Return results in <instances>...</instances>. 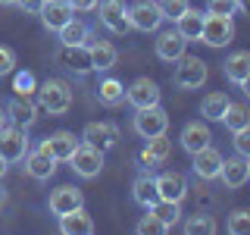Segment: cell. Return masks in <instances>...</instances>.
<instances>
[{
    "instance_id": "2",
    "label": "cell",
    "mask_w": 250,
    "mask_h": 235,
    "mask_svg": "<svg viewBox=\"0 0 250 235\" xmlns=\"http://www.w3.org/2000/svg\"><path fill=\"white\" fill-rule=\"evenodd\" d=\"M22 160H25V172L35 179V182H47V179H53V172H57V163H60L57 157L50 154V147H47L44 138L38 141L35 147H28Z\"/></svg>"
},
{
    "instance_id": "26",
    "label": "cell",
    "mask_w": 250,
    "mask_h": 235,
    "mask_svg": "<svg viewBox=\"0 0 250 235\" xmlns=\"http://www.w3.org/2000/svg\"><path fill=\"white\" fill-rule=\"evenodd\" d=\"M57 35H60V44L78 47V44H88V41H91V25H88L84 19H75V16H72V19H69L66 25L57 31Z\"/></svg>"
},
{
    "instance_id": "28",
    "label": "cell",
    "mask_w": 250,
    "mask_h": 235,
    "mask_svg": "<svg viewBox=\"0 0 250 235\" xmlns=\"http://www.w3.org/2000/svg\"><path fill=\"white\" fill-rule=\"evenodd\" d=\"M229 104H231V97L225 91H209L207 97L200 100V116L207 122H222V113H225Z\"/></svg>"
},
{
    "instance_id": "5",
    "label": "cell",
    "mask_w": 250,
    "mask_h": 235,
    "mask_svg": "<svg viewBox=\"0 0 250 235\" xmlns=\"http://www.w3.org/2000/svg\"><path fill=\"white\" fill-rule=\"evenodd\" d=\"M131 129H135L144 141L153 138V135H166V129H169V113H166L160 104H156V107H144V110H135Z\"/></svg>"
},
{
    "instance_id": "30",
    "label": "cell",
    "mask_w": 250,
    "mask_h": 235,
    "mask_svg": "<svg viewBox=\"0 0 250 235\" xmlns=\"http://www.w3.org/2000/svg\"><path fill=\"white\" fill-rule=\"evenodd\" d=\"M97 100H100L104 107H119L122 100H125V85L119 82V78H113V75L100 78V85H97Z\"/></svg>"
},
{
    "instance_id": "35",
    "label": "cell",
    "mask_w": 250,
    "mask_h": 235,
    "mask_svg": "<svg viewBox=\"0 0 250 235\" xmlns=\"http://www.w3.org/2000/svg\"><path fill=\"white\" fill-rule=\"evenodd\" d=\"M225 229L231 235H244L250 232V210H231L229 213V223H225Z\"/></svg>"
},
{
    "instance_id": "27",
    "label": "cell",
    "mask_w": 250,
    "mask_h": 235,
    "mask_svg": "<svg viewBox=\"0 0 250 235\" xmlns=\"http://www.w3.org/2000/svg\"><path fill=\"white\" fill-rule=\"evenodd\" d=\"M203 16L207 13H200V10H188L175 19V31L185 38V41H200V31H203Z\"/></svg>"
},
{
    "instance_id": "45",
    "label": "cell",
    "mask_w": 250,
    "mask_h": 235,
    "mask_svg": "<svg viewBox=\"0 0 250 235\" xmlns=\"http://www.w3.org/2000/svg\"><path fill=\"white\" fill-rule=\"evenodd\" d=\"M6 122H10V119H6V107L0 104V125H6Z\"/></svg>"
},
{
    "instance_id": "32",
    "label": "cell",
    "mask_w": 250,
    "mask_h": 235,
    "mask_svg": "<svg viewBox=\"0 0 250 235\" xmlns=\"http://www.w3.org/2000/svg\"><path fill=\"white\" fill-rule=\"evenodd\" d=\"M222 122H225V129H231V132L247 129V125H250L247 107L244 104H229V107H225V113H222Z\"/></svg>"
},
{
    "instance_id": "25",
    "label": "cell",
    "mask_w": 250,
    "mask_h": 235,
    "mask_svg": "<svg viewBox=\"0 0 250 235\" xmlns=\"http://www.w3.org/2000/svg\"><path fill=\"white\" fill-rule=\"evenodd\" d=\"M3 107H6V119H10L13 125L28 129V125L38 119V110H35V104H31L28 97H13L10 104H3Z\"/></svg>"
},
{
    "instance_id": "23",
    "label": "cell",
    "mask_w": 250,
    "mask_h": 235,
    "mask_svg": "<svg viewBox=\"0 0 250 235\" xmlns=\"http://www.w3.org/2000/svg\"><path fill=\"white\" fill-rule=\"evenodd\" d=\"M131 198H135V204H141V207H150V204H156L160 198H156V176L150 169H141L135 176V182H131Z\"/></svg>"
},
{
    "instance_id": "18",
    "label": "cell",
    "mask_w": 250,
    "mask_h": 235,
    "mask_svg": "<svg viewBox=\"0 0 250 235\" xmlns=\"http://www.w3.org/2000/svg\"><path fill=\"white\" fill-rule=\"evenodd\" d=\"M156 57H160L163 63H178L185 57V47H188V41L182 35H178L175 28H166V31H160L156 35Z\"/></svg>"
},
{
    "instance_id": "12",
    "label": "cell",
    "mask_w": 250,
    "mask_h": 235,
    "mask_svg": "<svg viewBox=\"0 0 250 235\" xmlns=\"http://www.w3.org/2000/svg\"><path fill=\"white\" fill-rule=\"evenodd\" d=\"M250 179V157H241L234 154L229 157V160H222V169H219V182H222L225 188H244Z\"/></svg>"
},
{
    "instance_id": "10",
    "label": "cell",
    "mask_w": 250,
    "mask_h": 235,
    "mask_svg": "<svg viewBox=\"0 0 250 235\" xmlns=\"http://www.w3.org/2000/svg\"><path fill=\"white\" fill-rule=\"evenodd\" d=\"M160 97H163V91H160V85L153 82V78H147V75H141L135 78V82L125 88V100H128L135 110H144V107H156L160 104Z\"/></svg>"
},
{
    "instance_id": "8",
    "label": "cell",
    "mask_w": 250,
    "mask_h": 235,
    "mask_svg": "<svg viewBox=\"0 0 250 235\" xmlns=\"http://www.w3.org/2000/svg\"><path fill=\"white\" fill-rule=\"evenodd\" d=\"M209 69L200 57H182L178 60V69H175V88L182 91H197L203 82H207Z\"/></svg>"
},
{
    "instance_id": "40",
    "label": "cell",
    "mask_w": 250,
    "mask_h": 235,
    "mask_svg": "<svg viewBox=\"0 0 250 235\" xmlns=\"http://www.w3.org/2000/svg\"><path fill=\"white\" fill-rule=\"evenodd\" d=\"M234 154L250 157V125H247V129H238V132H234Z\"/></svg>"
},
{
    "instance_id": "41",
    "label": "cell",
    "mask_w": 250,
    "mask_h": 235,
    "mask_svg": "<svg viewBox=\"0 0 250 235\" xmlns=\"http://www.w3.org/2000/svg\"><path fill=\"white\" fill-rule=\"evenodd\" d=\"M13 6H19L22 13H31V16H38V10L44 6V0H16Z\"/></svg>"
},
{
    "instance_id": "19",
    "label": "cell",
    "mask_w": 250,
    "mask_h": 235,
    "mask_svg": "<svg viewBox=\"0 0 250 235\" xmlns=\"http://www.w3.org/2000/svg\"><path fill=\"white\" fill-rule=\"evenodd\" d=\"M185 194H188L185 172H160V176H156V198L160 201H178L182 204Z\"/></svg>"
},
{
    "instance_id": "38",
    "label": "cell",
    "mask_w": 250,
    "mask_h": 235,
    "mask_svg": "<svg viewBox=\"0 0 250 235\" xmlns=\"http://www.w3.org/2000/svg\"><path fill=\"white\" fill-rule=\"evenodd\" d=\"M207 13H213V16H234V13H238V3H234V0H207Z\"/></svg>"
},
{
    "instance_id": "4",
    "label": "cell",
    "mask_w": 250,
    "mask_h": 235,
    "mask_svg": "<svg viewBox=\"0 0 250 235\" xmlns=\"http://www.w3.org/2000/svg\"><path fill=\"white\" fill-rule=\"evenodd\" d=\"M66 163L72 166L75 176H82V179H97L100 169H104V151L91 147L88 141H78V147L72 151V157H69Z\"/></svg>"
},
{
    "instance_id": "1",
    "label": "cell",
    "mask_w": 250,
    "mask_h": 235,
    "mask_svg": "<svg viewBox=\"0 0 250 235\" xmlns=\"http://www.w3.org/2000/svg\"><path fill=\"white\" fill-rule=\"evenodd\" d=\"M35 94H38V107L47 110L50 116H62L72 107V88L62 78H44L35 88Z\"/></svg>"
},
{
    "instance_id": "7",
    "label": "cell",
    "mask_w": 250,
    "mask_h": 235,
    "mask_svg": "<svg viewBox=\"0 0 250 235\" xmlns=\"http://www.w3.org/2000/svg\"><path fill=\"white\" fill-rule=\"evenodd\" d=\"M163 16H160V6H156V0H138V3H128V25L138 28V31H160L163 25Z\"/></svg>"
},
{
    "instance_id": "42",
    "label": "cell",
    "mask_w": 250,
    "mask_h": 235,
    "mask_svg": "<svg viewBox=\"0 0 250 235\" xmlns=\"http://www.w3.org/2000/svg\"><path fill=\"white\" fill-rule=\"evenodd\" d=\"M66 3L72 6V13H91L97 6V0H66Z\"/></svg>"
},
{
    "instance_id": "13",
    "label": "cell",
    "mask_w": 250,
    "mask_h": 235,
    "mask_svg": "<svg viewBox=\"0 0 250 235\" xmlns=\"http://www.w3.org/2000/svg\"><path fill=\"white\" fill-rule=\"evenodd\" d=\"M191 157H194L191 169H194V176H197V179H203V182H213V179H219V169H222V160H225V157L219 154L213 144L200 147V151L191 154Z\"/></svg>"
},
{
    "instance_id": "46",
    "label": "cell",
    "mask_w": 250,
    "mask_h": 235,
    "mask_svg": "<svg viewBox=\"0 0 250 235\" xmlns=\"http://www.w3.org/2000/svg\"><path fill=\"white\" fill-rule=\"evenodd\" d=\"M16 3V0H0V6H13Z\"/></svg>"
},
{
    "instance_id": "34",
    "label": "cell",
    "mask_w": 250,
    "mask_h": 235,
    "mask_svg": "<svg viewBox=\"0 0 250 235\" xmlns=\"http://www.w3.org/2000/svg\"><path fill=\"white\" fill-rule=\"evenodd\" d=\"M156 6H160V16H163V19L175 22L178 16L191 6V0H156Z\"/></svg>"
},
{
    "instance_id": "31",
    "label": "cell",
    "mask_w": 250,
    "mask_h": 235,
    "mask_svg": "<svg viewBox=\"0 0 250 235\" xmlns=\"http://www.w3.org/2000/svg\"><path fill=\"white\" fill-rule=\"evenodd\" d=\"M147 210H150V213L160 219L166 232H169V229H175L178 219H182V204H178V201H156V204H150Z\"/></svg>"
},
{
    "instance_id": "39",
    "label": "cell",
    "mask_w": 250,
    "mask_h": 235,
    "mask_svg": "<svg viewBox=\"0 0 250 235\" xmlns=\"http://www.w3.org/2000/svg\"><path fill=\"white\" fill-rule=\"evenodd\" d=\"M13 66H16V53H13V47L0 44V78L10 75V72H13Z\"/></svg>"
},
{
    "instance_id": "36",
    "label": "cell",
    "mask_w": 250,
    "mask_h": 235,
    "mask_svg": "<svg viewBox=\"0 0 250 235\" xmlns=\"http://www.w3.org/2000/svg\"><path fill=\"white\" fill-rule=\"evenodd\" d=\"M35 88H38V82H35V75L28 72H16V78H13V91H16V97H31L35 94Z\"/></svg>"
},
{
    "instance_id": "16",
    "label": "cell",
    "mask_w": 250,
    "mask_h": 235,
    "mask_svg": "<svg viewBox=\"0 0 250 235\" xmlns=\"http://www.w3.org/2000/svg\"><path fill=\"white\" fill-rule=\"evenodd\" d=\"M82 141H88L91 147H97V151H109V147H116V141H119V129H116L113 122H88L82 132Z\"/></svg>"
},
{
    "instance_id": "15",
    "label": "cell",
    "mask_w": 250,
    "mask_h": 235,
    "mask_svg": "<svg viewBox=\"0 0 250 235\" xmlns=\"http://www.w3.org/2000/svg\"><path fill=\"white\" fill-rule=\"evenodd\" d=\"M47 207H50L53 216H62V213H69V210H75V207H84V194H82V188H75V185H60V188L50 191Z\"/></svg>"
},
{
    "instance_id": "14",
    "label": "cell",
    "mask_w": 250,
    "mask_h": 235,
    "mask_svg": "<svg viewBox=\"0 0 250 235\" xmlns=\"http://www.w3.org/2000/svg\"><path fill=\"white\" fill-rule=\"evenodd\" d=\"M169 154H172V141L166 135H153V138H147V144H144V151H141V169H150L156 172L163 166V163L169 160Z\"/></svg>"
},
{
    "instance_id": "24",
    "label": "cell",
    "mask_w": 250,
    "mask_h": 235,
    "mask_svg": "<svg viewBox=\"0 0 250 235\" xmlns=\"http://www.w3.org/2000/svg\"><path fill=\"white\" fill-rule=\"evenodd\" d=\"M88 53H91V69L94 72H109L119 60V50H116L109 41H88Z\"/></svg>"
},
{
    "instance_id": "44",
    "label": "cell",
    "mask_w": 250,
    "mask_h": 235,
    "mask_svg": "<svg viewBox=\"0 0 250 235\" xmlns=\"http://www.w3.org/2000/svg\"><path fill=\"white\" fill-rule=\"evenodd\" d=\"M6 169H10V163H6V160H3V157H0V179H3V176H6Z\"/></svg>"
},
{
    "instance_id": "21",
    "label": "cell",
    "mask_w": 250,
    "mask_h": 235,
    "mask_svg": "<svg viewBox=\"0 0 250 235\" xmlns=\"http://www.w3.org/2000/svg\"><path fill=\"white\" fill-rule=\"evenodd\" d=\"M182 147L188 154H197L200 147H207L209 141H213V132H209V125L207 122H200V119H191V122H185V129H182Z\"/></svg>"
},
{
    "instance_id": "3",
    "label": "cell",
    "mask_w": 250,
    "mask_h": 235,
    "mask_svg": "<svg viewBox=\"0 0 250 235\" xmlns=\"http://www.w3.org/2000/svg\"><path fill=\"white\" fill-rule=\"evenodd\" d=\"M31 147L28 141V129H22V125H0V157H3L6 163H19L22 157H25V151Z\"/></svg>"
},
{
    "instance_id": "6",
    "label": "cell",
    "mask_w": 250,
    "mask_h": 235,
    "mask_svg": "<svg viewBox=\"0 0 250 235\" xmlns=\"http://www.w3.org/2000/svg\"><path fill=\"white\" fill-rule=\"evenodd\" d=\"M231 38H234V22H231V16H213V13L203 16L200 41L207 44V47H225V44H231Z\"/></svg>"
},
{
    "instance_id": "11",
    "label": "cell",
    "mask_w": 250,
    "mask_h": 235,
    "mask_svg": "<svg viewBox=\"0 0 250 235\" xmlns=\"http://www.w3.org/2000/svg\"><path fill=\"white\" fill-rule=\"evenodd\" d=\"M53 60H57L62 69L75 72V75H88V72H94V69H91L88 44H78V47H66V44H60V50L53 53Z\"/></svg>"
},
{
    "instance_id": "20",
    "label": "cell",
    "mask_w": 250,
    "mask_h": 235,
    "mask_svg": "<svg viewBox=\"0 0 250 235\" xmlns=\"http://www.w3.org/2000/svg\"><path fill=\"white\" fill-rule=\"evenodd\" d=\"M38 16H41V25L47 31H60L75 13H72V6H69L66 0H44V6L38 10Z\"/></svg>"
},
{
    "instance_id": "9",
    "label": "cell",
    "mask_w": 250,
    "mask_h": 235,
    "mask_svg": "<svg viewBox=\"0 0 250 235\" xmlns=\"http://www.w3.org/2000/svg\"><path fill=\"white\" fill-rule=\"evenodd\" d=\"M94 10L100 13V22L113 31V35H125L131 25H128V3L125 0H97Z\"/></svg>"
},
{
    "instance_id": "43",
    "label": "cell",
    "mask_w": 250,
    "mask_h": 235,
    "mask_svg": "<svg viewBox=\"0 0 250 235\" xmlns=\"http://www.w3.org/2000/svg\"><path fill=\"white\" fill-rule=\"evenodd\" d=\"M238 3V13H250V0H234Z\"/></svg>"
},
{
    "instance_id": "22",
    "label": "cell",
    "mask_w": 250,
    "mask_h": 235,
    "mask_svg": "<svg viewBox=\"0 0 250 235\" xmlns=\"http://www.w3.org/2000/svg\"><path fill=\"white\" fill-rule=\"evenodd\" d=\"M57 219H60V232L62 235H91L94 232V219H91V213L84 207H75V210H69V213L57 216Z\"/></svg>"
},
{
    "instance_id": "29",
    "label": "cell",
    "mask_w": 250,
    "mask_h": 235,
    "mask_svg": "<svg viewBox=\"0 0 250 235\" xmlns=\"http://www.w3.org/2000/svg\"><path fill=\"white\" fill-rule=\"evenodd\" d=\"M47 147H50V154L57 157V160H69L72 157V151L78 147V138H75V132H66V129H60V132H53V135H47Z\"/></svg>"
},
{
    "instance_id": "33",
    "label": "cell",
    "mask_w": 250,
    "mask_h": 235,
    "mask_svg": "<svg viewBox=\"0 0 250 235\" xmlns=\"http://www.w3.org/2000/svg\"><path fill=\"white\" fill-rule=\"evenodd\" d=\"M216 219L209 216V213H194V216H188L185 219V232L188 235H216Z\"/></svg>"
},
{
    "instance_id": "17",
    "label": "cell",
    "mask_w": 250,
    "mask_h": 235,
    "mask_svg": "<svg viewBox=\"0 0 250 235\" xmlns=\"http://www.w3.org/2000/svg\"><path fill=\"white\" fill-rule=\"evenodd\" d=\"M222 72L229 82H234L238 88H244V94H250V53L247 50H234L229 60L222 63Z\"/></svg>"
},
{
    "instance_id": "47",
    "label": "cell",
    "mask_w": 250,
    "mask_h": 235,
    "mask_svg": "<svg viewBox=\"0 0 250 235\" xmlns=\"http://www.w3.org/2000/svg\"><path fill=\"white\" fill-rule=\"evenodd\" d=\"M3 198H6V194H3V191H0V204H3Z\"/></svg>"
},
{
    "instance_id": "37",
    "label": "cell",
    "mask_w": 250,
    "mask_h": 235,
    "mask_svg": "<svg viewBox=\"0 0 250 235\" xmlns=\"http://www.w3.org/2000/svg\"><path fill=\"white\" fill-rule=\"evenodd\" d=\"M135 232H138V235H160V232H166V229H163V223L150 213V210H147V216H141V219H138Z\"/></svg>"
}]
</instances>
